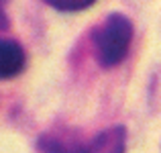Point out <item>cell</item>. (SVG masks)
Segmentation results:
<instances>
[{
    "mask_svg": "<svg viewBox=\"0 0 161 153\" xmlns=\"http://www.w3.org/2000/svg\"><path fill=\"white\" fill-rule=\"evenodd\" d=\"M133 39V23L120 12L108 14L94 31V51L102 67H114L125 59Z\"/></svg>",
    "mask_w": 161,
    "mask_h": 153,
    "instance_id": "obj_1",
    "label": "cell"
},
{
    "mask_svg": "<svg viewBox=\"0 0 161 153\" xmlns=\"http://www.w3.org/2000/svg\"><path fill=\"white\" fill-rule=\"evenodd\" d=\"M39 153H90V145H84L80 137L67 131L45 133L37 141Z\"/></svg>",
    "mask_w": 161,
    "mask_h": 153,
    "instance_id": "obj_2",
    "label": "cell"
},
{
    "mask_svg": "<svg viewBox=\"0 0 161 153\" xmlns=\"http://www.w3.org/2000/svg\"><path fill=\"white\" fill-rule=\"evenodd\" d=\"M27 65L25 49L16 41L0 39V80H8L19 76Z\"/></svg>",
    "mask_w": 161,
    "mask_h": 153,
    "instance_id": "obj_3",
    "label": "cell"
},
{
    "mask_svg": "<svg viewBox=\"0 0 161 153\" xmlns=\"http://www.w3.org/2000/svg\"><path fill=\"white\" fill-rule=\"evenodd\" d=\"M126 151V129L122 125L102 131L90 143V153H125Z\"/></svg>",
    "mask_w": 161,
    "mask_h": 153,
    "instance_id": "obj_4",
    "label": "cell"
},
{
    "mask_svg": "<svg viewBox=\"0 0 161 153\" xmlns=\"http://www.w3.org/2000/svg\"><path fill=\"white\" fill-rule=\"evenodd\" d=\"M47 2L49 6H53L55 10H61V12H80L84 8L92 6L96 0H43Z\"/></svg>",
    "mask_w": 161,
    "mask_h": 153,
    "instance_id": "obj_5",
    "label": "cell"
},
{
    "mask_svg": "<svg viewBox=\"0 0 161 153\" xmlns=\"http://www.w3.org/2000/svg\"><path fill=\"white\" fill-rule=\"evenodd\" d=\"M6 2H8V0H0V29H6L8 27V19H6V12H4Z\"/></svg>",
    "mask_w": 161,
    "mask_h": 153,
    "instance_id": "obj_6",
    "label": "cell"
}]
</instances>
